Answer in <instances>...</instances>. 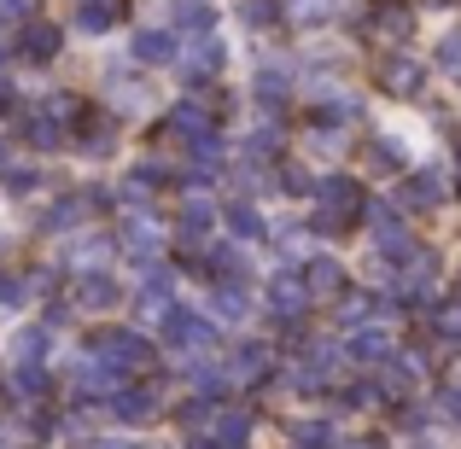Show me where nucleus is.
Masks as SVG:
<instances>
[{"instance_id":"obj_26","label":"nucleus","mask_w":461,"mask_h":449,"mask_svg":"<svg viewBox=\"0 0 461 449\" xmlns=\"http://www.w3.org/2000/svg\"><path fill=\"white\" fill-rule=\"evenodd\" d=\"M368 164L380 169V175H392V169H403V147H397L392 135H380V140L368 147Z\"/></svg>"},{"instance_id":"obj_39","label":"nucleus","mask_w":461,"mask_h":449,"mask_svg":"<svg viewBox=\"0 0 461 449\" xmlns=\"http://www.w3.org/2000/svg\"><path fill=\"white\" fill-rule=\"evenodd\" d=\"M275 187H286V193H304V187H310V175H304V169H298V164H286Z\"/></svg>"},{"instance_id":"obj_44","label":"nucleus","mask_w":461,"mask_h":449,"mask_svg":"<svg viewBox=\"0 0 461 449\" xmlns=\"http://www.w3.org/2000/svg\"><path fill=\"white\" fill-rule=\"evenodd\" d=\"M0 100H6V82H0Z\"/></svg>"},{"instance_id":"obj_6","label":"nucleus","mask_w":461,"mask_h":449,"mask_svg":"<svg viewBox=\"0 0 461 449\" xmlns=\"http://www.w3.org/2000/svg\"><path fill=\"white\" fill-rule=\"evenodd\" d=\"M304 310H310V286L298 281V274H281V281L269 286V315L293 327V321H304Z\"/></svg>"},{"instance_id":"obj_35","label":"nucleus","mask_w":461,"mask_h":449,"mask_svg":"<svg viewBox=\"0 0 461 449\" xmlns=\"http://www.w3.org/2000/svg\"><path fill=\"white\" fill-rule=\"evenodd\" d=\"M339 6H345V0H298V18H304V23H321V18H333Z\"/></svg>"},{"instance_id":"obj_18","label":"nucleus","mask_w":461,"mask_h":449,"mask_svg":"<svg viewBox=\"0 0 461 449\" xmlns=\"http://www.w3.org/2000/svg\"><path fill=\"white\" fill-rule=\"evenodd\" d=\"M211 222H216V211L204 199H187V204H181V239H187V246H199V239L211 234Z\"/></svg>"},{"instance_id":"obj_21","label":"nucleus","mask_w":461,"mask_h":449,"mask_svg":"<svg viewBox=\"0 0 461 449\" xmlns=\"http://www.w3.org/2000/svg\"><path fill=\"white\" fill-rule=\"evenodd\" d=\"M286 88H293V70H286V65H263L258 70V100H286Z\"/></svg>"},{"instance_id":"obj_29","label":"nucleus","mask_w":461,"mask_h":449,"mask_svg":"<svg viewBox=\"0 0 461 449\" xmlns=\"http://www.w3.org/2000/svg\"><path fill=\"white\" fill-rule=\"evenodd\" d=\"M123 246L135 251V257H158V228H152V222H129Z\"/></svg>"},{"instance_id":"obj_31","label":"nucleus","mask_w":461,"mask_h":449,"mask_svg":"<svg viewBox=\"0 0 461 449\" xmlns=\"http://www.w3.org/2000/svg\"><path fill=\"white\" fill-rule=\"evenodd\" d=\"M228 228H234L240 239H258L263 234V216L251 211V204H234V211H228Z\"/></svg>"},{"instance_id":"obj_16","label":"nucleus","mask_w":461,"mask_h":449,"mask_svg":"<svg viewBox=\"0 0 461 449\" xmlns=\"http://www.w3.org/2000/svg\"><path fill=\"white\" fill-rule=\"evenodd\" d=\"M158 409V397L147 391V385H129V391H117V420H129V427H147Z\"/></svg>"},{"instance_id":"obj_1","label":"nucleus","mask_w":461,"mask_h":449,"mask_svg":"<svg viewBox=\"0 0 461 449\" xmlns=\"http://www.w3.org/2000/svg\"><path fill=\"white\" fill-rule=\"evenodd\" d=\"M357 211H362L357 181H350V175H327L321 181V216H315V228H321V234H345V222Z\"/></svg>"},{"instance_id":"obj_12","label":"nucleus","mask_w":461,"mask_h":449,"mask_svg":"<svg viewBox=\"0 0 461 449\" xmlns=\"http://www.w3.org/2000/svg\"><path fill=\"white\" fill-rule=\"evenodd\" d=\"M181 58H187V70H199V76H211V70H222L228 47L216 41V30H211V35H193V41H187V53H181Z\"/></svg>"},{"instance_id":"obj_42","label":"nucleus","mask_w":461,"mask_h":449,"mask_svg":"<svg viewBox=\"0 0 461 449\" xmlns=\"http://www.w3.org/2000/svg\"><path fill=\"white\" fill-rule=\"evenodd\" d=\"M438 409H444L450 420H461V391H444V397H438Z\"/></svg>"},{"instance_id":"obj_20","label":"nucleus","mask_w":461,"mask_h":449,"mask_svg":"<svg viewBox=\"0 0 461 449\" xmlns=\"http://www.w3.org/2000/svg\"><path fill=\"white\" fill-rule=\"evenodd\" d=\"M432 269H438V257H432V251H415V257H409V274H403V298H427Z\"/></svg>"},{"instance_id":"obj_19","label":"nucleus","mask_w":461,"mask_h":449,"mask_svg":"<svg viewBox=\"0 0 461 449\" xmlns=\"http://www.w3.org/2000/svg\"><path fill=\"white\" fill-rule=\"evenodd\" d=\"M117 12H123L117 0H82V6H77V30L100 35V30H112V23H117Z\"/></svg>"},{"instance_id":"obj_38","label":"nucleus","mask_w":461,"mask_h":449,"mask_svg":"<svg viewBox=\"0 0 461 449\" xmlns=\"http://www.w3.org/2000/svg\"><path fill=\"white\" fill-rule=\"evenodd\" d=\"M438 65H444V70H450V76H461V30H456V35H450V41H444V47H438Z\"/></svg>"},{"instance_id":"obj_24","label":"nucleus","mask_w":461,"mask_h":449,"mask_svg":"<svg viewBox=\"0 0 461 449\" xmlns=\"http://www.w3.org/2000/svg\"><path fill=\"white\" fill-rule=\"evenodd\" d=\"M176 23L193 35H211V6L204 0H176Z\"/></svg>"},{"instance_id":"obj_15","label":"nucleus","mask_w":461,"mask_h":449,"mask_svg":"<svg viewBox=\"0 0 461 449\" xmlns=\"http://www.w3.org/2000/svg\"><path fill=\"white\" fill-rule=\"evenodd\" d=\"M374 30L392 35V41H409V30H415V12H409V0H385V6L374 12Z\"/></svg>"},{"instance_id":"obj_13","label":"nucleus","mask_w":461,"mask_h":449,"mask_svg":"<svg viewBox=\"0 0 461 449\" xmlns=\"http://www.w3.org/2000/svg\"><path fill=\"white\" fill-rule=\"evenodd\" d=\"M117 380H123V373L112 368V362L105 356H88V362H77V391H117Z\"/></svg>"},{"instance_id":"obj_22","label":"nucleus","mask_w":461,"mask_h":449,"mask_svg":"<svg viewBox=\"0 0 461 449\" xmlns=\"http://www.w3.org/2000/svg\"><path fill=\"white\" fill-rule=\"evenodd\" d=\"M438 199H444V193H438V181H432V175H409V187H403L409 211H432Z\"/></svg>"},{"instance_id":"obj_25","label":"nucleus","mask_w":461,"mask_h":449,"mask_svg":"<svg viewBox=\"0 0 461 449\" xmlns=\"http://www.w3.org/2000/svg\"><path fill=\"white\" fill-rule=\"evenodd\" d=\"M117 147V135H112V123H105V117H100V123H94V117H88V123H82V152H94V157H105V152H112Z\"/></svg>"},{"instance_id":"obj_43","label":"nucleus","mask_w":461,"mask_h":449,"mask_svg":"<svg viewBox=\"0 0 461 449\" xmlns=\"http://www.w3.org/2000/svg\"><path fill=\"white\" fill-rule=\"evenodd\" d=\"M0 164H6V140H0Z\"/></svg>"},{"instance_id":"obj_30","label":"nucleus","mask_w":461,"mask_h":449,"mask_svg":"<svg viewBox=\"0 0 461 449\" xmlns=\"http://www.w3.org/2000/svg\"><path fill=\"white\" fill-rule=\"evenodd\" d=\"M112 105H123V112H135V105H147V82L112 76Z\"/></svg>"},{"instance_id":"obj_32","label":"nucleus","mask_w":461,"mask_h":449,"mask_svg":"<svg viewBox=\"0 0 461 449\" xmlns=\"http://www.w3.org/2000/svg\"><path fill=\"white\" fill-rule=\"evenodd\" d=\"M350 356H357V362L385 356V333H374V327H357V345H350Z\"/></svg>"},{"instance_id":"obj_7","label":"nucleus","mask_w":461,"mask_h":449,"mask_svg":"<svg viewBox=\"0 0 461 449\" xmlns=\"http://www.w3.org/2000/svg\"><path fill=\"white\" fill-rule=\"evenodd\" d=\"M269 368H275V356H269V345H258V338L234 345V356H228V380H246V385H258Z\"/></svg>"},{"instance_id":"obj_3","label":"nucleus","mask_w":461,"mask_h":449,"mask_svg":"<svg viewBox=\"0 0 461 449\" xmlns=\"http://www.w3.org/2000/svg\"><path fill=\"white\" fill-rule=\"evenodd\" d=\"M368 228H374V251H380L385 263H409V257H415V239H409V228H403V216H397V211L374 204Z\"/></svg>"},{"instance_id":"obj_36","label":"nucleus","mask_w":461,"mask_h":449,"mask_svg":"<svg viewBox=\"0 0 461 449\" xmlns=\"http://www.w3.org/2000/svg\"><path fill=\"white\" fill-rule=\"evenodd\" d=\"M438 338H450V345H461V303H450V310H438Z\"/></svg>"},{"instance_id":"obj_33","label":"nucleus","mask_w":461,"mask_h":449,"mask_svg":"<svg viewBox=\"0 0 461 449\" xmlns=\"http://www.w3.org/2000/svg\"><path fill=\"white\" fill-rule=\"evenodd\" d=\"M59 140H65V135H59L53 117H30V147H47V152H53Z\"/></svg>"},{"instance_id":"obj_40","label":"nucleus","mask_w":461,"mask_h":449,"mask_svg":"<svg viewBox=\"0 0 461 449\" xmlns=\"http://www.w3.org/2000/svg\"><path fill=\"white\" fill-rule=\"evenodd\" d=\"M35 187V169H12L6 175V193H30Z\"/></svg>"},{"instance_id":"obj_27","label":"nucleus","mask_w":461,"mask_h":449,"mask_svg":"<svg viewBox=\"0 0 461 449\" xmlns=\"http://www.w3.org/2000/svg\"><path fill=\"white\" fill-rule=\"evenodd\" d=\"M240 18H246L251 30H269V23L281 18V0H240Z\"/></svg>"},{"instance_id":"obj_41","label":"nucleus","mask_w":461,"mask_h":449,"mask_svg":"<svg viewBox=\"0 0 461 449\" xmlns=\"http://www.w3.org/2000/svg\"><path fill=\"white\" fill-rule=\"evenodd\" d=\"M35 0H0V18H30Z\"/></svg>"},{"instance_id":"obj_28","label":"nucleus","mask_w":461,"mask_h":449,"mask_svg":"<svg viewBox=\"0 0 461 449\" xmlns=\"http://www.w3.org/2000/svg\"><path fill=\"white\" fill-rule=\"evenodd\" d=\"M339 321H345V327H368L374 321V298L368 292H350L345 303H339Z\"/></svg>"},{"instance_id":"obj_10","label":"nucleus","mask_w":461,"mask_h":449,"mask_svg":"<svg viewBox=\"0 0 461 449\" xmlns=\"http://www.w3.org/2000/svg\"><path fill=\"white\" fill-rule=\"evenodd\" d=\"M117 298H123V292H117L112 274H82V281H77V310H94V315H100V310H112Z\"/></svg>"},{"instance_id":"obj_37","label":"nucleus","mask_w":461,"mask_h":449,"mask_svg":"<svg viewBox=\"0 0 461 449\" xmlns=\"http://www.w3.org/2000/svg\"><path fill=\"white\" fill-rule=\"evenodd\" d=\"M100 257H105V239H94V234L70 246V263H100Z\"/></svg>"},{"instance_id":"obj_34","label":"nucleus","mask_w":461,"mask_h":449,"mask_svg":"<svg viewBox=\"0 0 461 449\" xmlns=\"http://www.w3.org/2000/svg\"><path fill=\"white\" fill-rule=\"evenodd\" d=\"M47 350V327H30V333H18V362H35Z\"/></svg>"},{"instance_id":"obj_2","label":"nucleus","mask_w":461,"mask_h":449,"mask_svg":"<svg viewBox=\"0 0 461 449\" xmlns=\"http://www.w3.org/2000/svg\"><path fill=\"white\" fill-rule=\"evenodd\" d=\"M94 356H105L117 373H135V368H152V350L140 333H123V327H112V333H94Z\"/></svg>"},{"instance_id":"obj_23","label":"nucleus","mask_w":461,"mask_h":449,"mask_svg":"<svg viewBox=\"0 0 461 449\" xmlns=\"http://www.w3.org/2000/svg\"><path fill=\"white\" fill-rule=\"evenodd\" d=\"M211 310L222 315V321H240V315H246V292H240L234 281H222V286L211 292Z\"/></svg>"},{"instance_id":"obj_8","label":"nucleus","mask_w":461,"mask_h":449,"mask_svg":"<svg viewBox=\"0 0 461 449\" xmlns=\"http://www.w3.org/2000/svg\"><path fill=\"white\" fill-rule=\"evenodd\" d=\"M129 53L147 58V65H176L181 47H176V35H169V30H140L135 41H129Z\"/></svg>"},{"instance_id":"obj_17","label":"nucleus","mask_w":461,"mask_h":449,"mask_svg":"<svg viewBox=\"0 0 461 449\" xmlns=\"http://www.w3.org/2000/svg\"><path fill=\"white\" fill-rule=\"evenodd\" d=\"M88 211H94V204L82 199V193H70V199H59L53 211H47V234H70V228H77V222H82Z\"/></svg>"},{"instance_id":"obj_14","label":"nucleus","mask_w":461,"mask_h":449,"mask_svg":"<svg viewBox=\"0 0 461 449\" xmlns=\"http://www.w3.org/2000/svg\"><path fill=\"white\" fill-rule=\"evenodd\" d=\"M304 286H310V298H345V269H339L333 257H315Z\"/></svg>"},{"instance_id":"obj_5","label":"nucleus","mask_w":461,"mask_h":449,"mask_svg":"<svg viewBox=\"0 0 461 449\" xmlns=\"http://www.w3.org/2000/svg\"><path fill=\"white\" fill-rule=\"evenodd\" d=\"M164 345L204 350V345H211V321H204V315H193V310H169L164 315Z\"/></svg>"},{"instance_id":"obj_4","label":"nucleus","mask_w":461,"mask_h":449,"mask_svg":"<svg viewBox=\"0 0 461 449\" xmlns=\"http://www.w3.org/2000/svg\"><path fill=\"white\" fill-rule=\"evenodd\" d=\"M380 88L392 94V100H415L420 88H427V70H420V58H409V53H392V58H380Z\"/></svg>"},{"instance_id":"obj_9","label":"nucleus","mask_w":461,"mask_h":449,"mask_svg":"<svg viewBox=\"0 0 461 449\" xmlns=\"http://www.w3.org/2000/svg\"><path fill=\"white\" fill-rule=\"evenodd\" d=\"M169 129H176V135L187 140V147H199L204 135H216V117L204 112L199 100H193V105H176V117H169Z\"/></svg>"},{"instance_id":"obj_11","label":"nucleus","mask_w":461,"mask_h":449,"mask_svg":"<svg viewBox=\"0 0 461 449\" xmlns=\"http://www.w3.org/2000/svg\"><path fill=\"white\" fill-rule=\"evenodd\" d=\"M59 47H65V35H59L53 23H30V30H23V41H18V53L30 58V65H47Z\"/></svg>"}]
</instances>
